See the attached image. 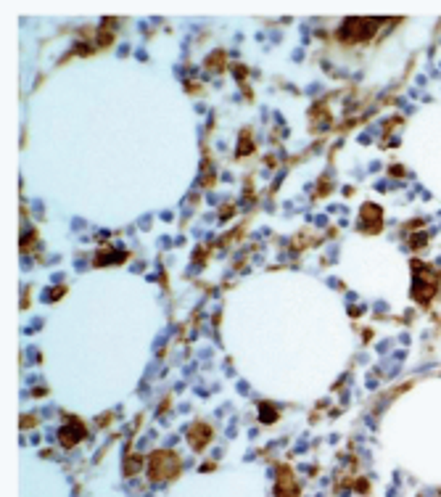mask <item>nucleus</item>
I'll list each match as a JSON object with an SVG mask.
<instances>
[{"instance_id": "nucleus-4", "label": "nucleus", "mask_w": 441, "mask_h": 497, "mask_svg": "<svg viewBox=\"0 0 441 497\" xmlns=\"http://www.w3.org/2000/svg\"><path fill=\"white\" fill-rule=\"evenodd\" d=\"M209 442H211V429L203 426V423H196L191 429V447L203 449V445H209Z\"/></svg>"}, {"instance_id": "nucleus-5", "label": "nucleus", "mask_w": 441, "mask_h": 497, "mask_svg": "<svg viewBox=\"0 0 441 497\" xmlns=\"http://www.w3.org/2000/svg\"><path fill=\"white\" fill-rule=\"evenodd\" d=\"M262 420H275V415H272V408L269 405H262Z\"/></svg>"}, {"instance_id": "nucleus-3", "label": "nucleus", "mask_w": 441, "mask_h": 497, "mask_svg": "<svg viewBox=\"0 0 441 497\" xmlns=\"http://www.w3.org/2000/svg\"><path fill=\"white\" fill-rule=\"evenodd\" d=\"M58 439H61V445H64V447H74L79 439H85V429L79 426L77 420H72L69 426H64V429L58 431Z\"/></svg>"}, {"instance_id": "nucleus-1", "label": "nucleus", "mask_w": 441, "mask_h": 497, "mask_svg": "<svg viewBox=\"0 0 441 497\" xmlns=\"http://www.w3.org/2000/svg\"><path fill=\"white\" fill-rule=\"evenodd\" d=\"M177 471H180V458L174 452H156L148 466L151 481H167V479L177 476Z\"/></svg>"}, {"instance_id": "nucleus-2", "label": "nucleus", "mask_w": 441, "mask_h": 497, "mask_svg": "<svg viewBox=\"0 0 441 497\" xmlns=\"http://www.w3.org/2000/svg\"><path fill=\"white\" fill-rule=\"evenodd\" d=\"M278 497H298V481L291 468H280L278 474Z\"/></svg>"}]
</instances>
